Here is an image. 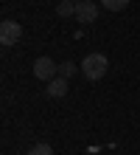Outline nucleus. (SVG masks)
Segmentation results:
<instances>
[{"label":"nucleus","instance_id":"1","mask_svg":"<svg viewBox=\"0 0 140 155\" xmlns=\"http://www.w3.org/2000/svg\"><path fill=\"white\" fill-rule=\"evenodd\" d=\"M107 68H109V59L104 54H87L84 62H81V74L90 82H98L101 76H107Z\"/></svg>","mask_w":140,"mask_h":155},{"label":"nucleus","instance_id":"2","mask_svg":"<svg viewBox=\"0 0 140 155\" xmlns=\"http://www.w3.org/2000/svg\"><path fill=\"white\" fill-rule=\"evenodd\" d=\"M23 37V25L17 20H3L0 23V42L3 45H17Z\"/></svg>","mask_w":140,"mask_h":155},{"label":"nucleus","instance_id":"3","mask_svg":"<svg viewBox=\"0 0 140 155\" xmlns=\"http://www.w3.org/2000/svg\"><path fill=\"white\" fill-rule=\"evenodd\" d=\"M56 74H59V65H56L51 57H39V59L34 62V76L36 79L51 82V79H56Z\"/></svg>","mask_w":140,"mask_h":155},{"label":"nucleus","instance_id":"4","mask_svg":"<svg viewBox=\"0 0 140 155\" xmlns=\"http://www.w3.org/2000/svg\"><path fill=\"white\" fill-rule=\"evenodd\" d=\"M76 20L79 23H95L98 20V6L92 0H79L76 3Z\"/></svg>","mask_w":140,"mask_h":155},{"label":"nucleus","instance_id":"5","mask_svg":"<svg viewBox=\"0 0 140 155\" xmlns=\"http://www.w3.org/2000/svg\"><path fill=\"white\" fill-rule=\"evenodd\" d=\"M51 99H64L67 96V79L64 76H56V79H51L48 82V90H45Z\"/></svg>","mask_w":140,"mask_h":155},{"label":"nucleus","instance_id":"6","mask_svg":"<svg viewBox=\"0 0 140 155\" xmlns=\"http://www.w3.org/2000/svg\"><path fill=\"white\" fill-rule=\"evenodd\" d=\"M56 14H59V17H76V3H70V0H59Z\"/></svg>","mask_w":140,"mask_h":155},{"label":"nucleus","instance_id":"7","mask_svg":"<svg viewBox=\"0 0 140 155\" xmlns=\"http://www.w3.org/2000/svg\"><path fill=\"white\" fill-rule=\"evenodd\" d=\"M129 3H132V0H101V6H104L107 12H123Z\"/></svg>","mask_w":140,"mask_h":155},{"label":"nucleus","instance_id":"8","mask_svg":"<svg viewBox=\"0 0 140 155\" xmlns=\"http://www.w3.org/2000/svg\"><path fill=\"white\" fill-rule=\"evenodd\" d=\"M28 155H53V147L45 144V141H39V144H34V147L28 150Z\"/></svg>","mask_w":140,"mask_h":155},{"label":"nucleus","instance_id":"9","mask_svg":"<svg viewBox=\"0 0 140 155\" xmlns=\"http://www.w3.org/2000/svg\"><path fill=\"white\" fill-rule=\"evenodd\" d=\"M76 62H62V68H59V76H64V79H70L73 74H76Z\"/></svg>","mask_w":140,"mask_h":155},{"label":"nucleus","instance_id":"10","mask_svg":"<svg viewBox=\"0 0 140 155\" xmlns=\"http://www.w3.org/2000/svg\"><path fill=\"white\" fill-rule=\"evenodd\" d=\"M70 3H79V0H70Z\"/></svg>","mask_w":140,"mask_h":155}]
</instances>
